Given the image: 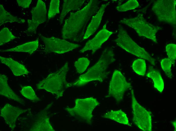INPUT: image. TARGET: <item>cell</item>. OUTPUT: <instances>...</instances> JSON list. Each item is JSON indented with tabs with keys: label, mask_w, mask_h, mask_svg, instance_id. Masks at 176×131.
Here are the masks:
<instances>
[{
	"label": "cell",
	"mask_w": 176,
	"mask_h": 131,
	"mask_svg": "<svg viewBox=\"0 0 176 131\" xmlns=\"http://www.w3.org/2000/svg\"><path fill=\"white\" fill-rule=\"evenodd\" d=\"M99 1L91 0L82 9L71 13L65 20L61 30L64 39L79 42L83 39L86 27L92 16L98 10Z\"/></svg>",
	"instance_id": "1"
},
{
	"label": "cell",
	"mask_w": 176,
	"mask_h": 131,
	"mask_svg": "<svg viewBox=\"0 0 176 131\" xmlns=\"http://www.w3.org/2000/svg\"><path fill=\"white\" fill-rule=\"evenodd\" d=\"M115 60L113 49L111 47H107L103 51L97 63L85 74L81 75L73 85L78 86L83 85L94 80L102 82L108 74L107 70L109 66Z\"/></svg>",
	"instance_id": "2"
},
{
	"label": "cell",
	"mask_w": 176,
	"mask_h": 131,
	"mask_svg": "<svg viewBox=\"0 0 176 131\" xmlns=\"http://www.w3.org/2000/svg\"><path fill=\"white\" fill-rule=\"evenodd\" d=\"M69 70L68 63L67 62L58 70L49 74L38 83L36 85L37 88L44 89L55 94L57 99L62 96L66 89L72 86L66 80Z\"/></svg>",
	"instance_id": "3"
},
{
	"label": "cell",
	"mask_w": 176,
	"mask_h": 131,
	"mask_svg": "<svg viewBox=\"0 0 176 131\" xmlns=\"http://www.w3.org/2000/svg\"><path fill=\"white\" fill-rule=\"evenodd\" d=\"M75 104L74 107H67L65 110L71 116L76 119L82 120L89 124H91L92 112L100 103L95 98L90 97L77 99L75 101Z\"/></svg>",
	"instance_id": "4"
},
{
	"label": "cell",
	"mask_w": 176,
	"mask_h": 131,
	"mask_svg": "<svg viewBox=\"0 0 176 131\" xmlns=\"http://www.w3.org/2000/svg\"><path fill=\"white\" fill-rule=\"evenodd\" d=\"M120 22L134 29L140 36L146 37L157 43L156 33L161 30V28L147 22L141 14H139L135 18H124Z\"/></svg>",
	"instance_id": "5"
},
{
	"label": "cell",
	"mask_w": 176,
	"mask_h": 131,
	"mask_svg": "<svg viewBox=\"0 0 176 131\" xmlns=\"http://www.w3.org/2000/svg\"><path fill=\"white\" fill-rule=\"evenodd\" d=\"M118 31L117 38L115 40L118 46L130 53L147 60L155 65L154 59L144 49L139 46L132 39L122 27L119 26Z\"/></svg>",
	"instance_id": "6"
},
{
	"label": "cell",
	"mask_w": 176,
	"mask_h": 131,
	"mask_svg": "<svg viewBox=\"0 0 176 131\" xmlns=\"http://www.w3.org/2000/svg\"><path fill=\"white\" fill-rule=\"evenodd\" d=\"M175 0H159L155 2L152 10L158 20L172 25L176 23Z\"/></svg>",
	"instance_id": "7"
},
{
	"label": "cell",
	"mask_w": 176,
	"mask_h": 131,
	"mask_svg": "<svg viewBox=\"0 0 176 131\" xmlns=\"http://www.w3.org/2000/svg\"><path fill=\"white\" fill-rule=\"evenodd\" d=\"M133 121L140 129L143 131L152 130L151 113L147 110L138 102L133 89L131 91Z\"/></svg>",
	"instance_id": "8"
},
{
	"label": "cell",
	"mask_w": 176,
	"mask_h": 131,
	"mask_svg": "<svg viewBox=\"0 0 176 131\" xmlns=\"http://www.w3.org/2000/svg\"><path fill=\"white\" fill-rule=\"evenodd\" d=\"M132 87L121 72L115 70L110 81L107 97L112 96L117 102L121 101L125 91Z\"/></svg>",
	"instance_id": "9"
},
{
	"label": "cell",
	"mask_w": 176,
	"mask_h": 131,
	"mask_svg": "<svg viewBox=\"0 0 176 131\" xmlns=\"http://www.w3.org/2000/svg\"><path fill=\"white\" fill-rule=\"evenodd\" d=\"M40 38L45 45V51L47 52L63 53L81 46L79 44L71 43L64 40L54 37L46 38L41 35Z\"/></svg>",
	"instance_id": "10"
},
{
	"label": "cell",
	"mask_w": 176,
	"mask_h": 131,
	"mask_svg": "<svg viewBox=\"0 0 176 131\" xmlns=\"http://www.w3.org/2000/svg\"><path fill=\"white\" fill-rule=\"evenodd\" d=\"M31 12L32 19L28 20L27 33L35 34L39 25L47 20V10L45 3L41 0H38L36 7L32 9Z\"/></svg>",
	"instance_id": "11"
},
{
	"label": "cell",
	"mask_w": 176,
	"mask_h": 131,
	"mask_svg": "<svg viewBox=\"0 0 176 131\" xmlns=\"http://www.w3.org/2000/svg\"><path fill=\"white\" fill-rule=\"evenodd\" d=\"M52 104L48 105L43 110L39 113L32 120L30 131H54L55 130L51 124L49 117L48 115L49 109Z\"/></svg>",
	"instance_id": "12"
},
{
	"label": "cell",
	"mask_w": 176,
	"mask_h": 131,
	"mask_svg": "<svg viewBox=\"0 0 176 131\" xmlns=\"http://www.w3.org/2000/svg\"><path fill=\"white\" fill-rule=\"evenodd\" d=\"M114 33L108 30L105 24L102 29L94 37L88 41L84 46L80 50V53H83L88 50H91L93 53L100 48L102 44L108 40L111 35Z\"/></svg>",
	"instance_id": "13"
},
{
	"label": "cell",
	"mask_w": 176,
	"mask_h": 131,
	"mask_svg": "<svg viewBox=\"0 0 176 131\" xmlns=\"http://www.w3.org/2000/svg\"><path fill=\"white\" fill-rule=\"evenodd\" d=\"M28 110L7 104L1 109L0 116L4 118L6 123L13 130L16 127L17 118L20 114Z\"/></svg>",
	"instance_id": "14"
},
{
	"label": "cell",
	"mask_w": 176,
	"mask_h": 131,
	"mask_svg": "<svg viewBox=\"0 0 176 131\" xmlns=\"http://www.w3.org/2000/svg\"><path fill=\"white\" fill-rule=\"evenodd\" d=\"M8 80V77L6 76L0 74V94L25 106V103L24 100L16 94L9 87Z\"/></svg>",
	"instance_id": "15"
},
{
	"label": "cell",
	"mask_w": 176,
	"mask_h": 131,
	"mask_svg": "<svg viewBox=\"0 0 176 131\" xmlns=\"http://www.w3.org/2000/svg\"><path fill=\"white\" fill-rule=\"evenodd\" d=\"M109 3L102 5L97 14L92 17L85 32L83 40L88 38L97 29L100 24L105 9Z\"/></svg>",
	"instance_id": "16"
},
{
	"label": "cell",
	"mask_w": 176,
	"mask_h": 131,
	"mask_svg": "<svg viewBox=\"0 0 176 131\" xmlns=\"http://www.w3.org/2000/svg\"><path fill=\"white\" fill-rule=\"evenodd\" d=\"M1 62L8 66L14 75L16 76L28 74L29 72L23 65L10 58H7L0 56Z\"/></svg>",
	"instance_id": "17"
},
{
	"label": "cell",
	"mask_w": 176,
	"mask_h": 131,
	"mask_svg": "<svg viewBox=\"0 0 176 131\" xmlns=\"http://www.w3.org/2000/svg\"><path fill=\"white\" fill-rule=\"evenodd\" d=\"M85 0H64L63 3L62 10L59 17V21L62 23L64 19L67 14L72 10H77L82 6Z\"/></svg>",
	"instance_id": "18"
},
{
	"label": "cell",
	"mask_w": 176,
	"mask_h": 131,
	"mask_svg": "<svg viewBox=\"0 0 176 131\" xmlns=\"http://www.w3.org/2000/svg\"><path fill=\"white\" fill-rule=\"evenodd\" d=\"M102 117L111 119L119 123L131 126L126 114L120 110L108 111L104 114Z\"/></svg>",
	"instance_id": "19"
},
{
	"label": "cell",
	"mask_w": 176,
	"mask_h": 131,
	"mask_svg": "<svg viewBox=\"0 0 176 131\" xmlns=\"http://www.w3.org/2000/svg\"><path fill=\"white\" fill-rule=\"evenodd\" d=\"M38 39L17 46L15 48L4 50L2 52H26L30 54H32L38 48Z\"/></svg>",
	"instance_id": "20"
},
{
	"label": "cell",
	"mask_w": 176,
	"mask_h": 131,
	"mask_svg": "<svg viewBox=\"0 0 176 131\" xmlns=\"http://www.w3.org/2000/svg\"><path fill=\"white\" fill-rule=\"evenodd\" d=\"M146 76L151 79L154 82V87L160 92L164 88V83L160 73L151 67L149 68Z\"/></svg>",
	"instance_id": "21"
},
{
	"label": "cell",
	"mask_w": 176,
	"mask_h": 131,
	"mask_svg": "<svg viewBox=\"0 0 176 131\" xmlns=\"http://www.w3.org/2000/svg\"><path fill=\"white\" fill-rule=\"evenodd\" d=\"M25 20L21 18H18L12 15L6 11L3 6L0 4V26L8 22H17L23 24Z\"/></svg>",
	"instance_id": "22"
},
{
	"label": "cell",
	"mask_w": 176,
	"mask_h": 131,
	"mask_svg": "<svg viewBox=\"0 0 176 131\" xmlns=\"http://www.w3.org/2000/svg\"><path fill=\"white\" fill-rule=\"evenodd\" d=\"M20 92L24 96L33 102H37L40 100L30 86H24L20 91Z\"/></svg>",
	"instance_id": "23"
},
{
	"label": "cell",
	"mask_w": 176,
	"mask_h": 131,
	"mask_svg": "<svg viewBox=\"0 0 176 131\" xmlns=\"http://www.w3.org/2000/svg\"><path fill=\"white\" fill-rule=\"evenodd\" d=\"M146 67L145 60L141 58L135 60L132 64V68L134 71L137 74L142 76L145 74Z\"/></svg>",
	"instance_id": "24"
},
{
	"label": "cell",
	"mask_w": 176,
	"mask_h": 131,
	"mask_svg": "<svg viewBox=\"0 0 176 131\" xmlns=\"http://www.w3.org/2000/svg\"><path fill=\"white\" fill-rule=\"evenodd\" d=\"M16 38L7 28H4L0 31V46L10 42Z\"/></svg>",
	"instance_id": "25"
},
{
	"label": "cell",
	"mask_w": 176,
	"mask_h": 131,
	"mask_svg": "<svg viewBox=\"0 0 176 131\" xmlns=\"http://www.w3.org/2000/svg\"><path fill=\"white\" fill-rule=\"evenodd\" d=\"M139 6V3L137 1L130 0L121 5L117 6L116 9L118 11L124 12L134 9Z\"/></svg>",
	"instance_id": "26"
},
{
	"label": "cell",
	"mask_w": 176,
	"mask_h": 131,
	"mask_svg": "<svg viewBox=\"0 0 176 131\" xmlns=\"http://www.w3.org/2000/svg\"><path fill=\"white\" fill-rule=\"evenodd\" d=\"M90 63L88 58L82 57L79 58L75 63V66L77 72L81 74L86 69Z\"/></svg>",
	"instance_id": "27"
},
{
	"label": "cell",
	"mask_w": 176,
	"mask_h": 131,
	"mask_svg": "<svg viewBox=\"0 0 176 131\" xmlns=\"http://www.w3.org/2000/svg\"><path fill=\"white\" fill-rule=\"evenodd\" d=\"M60 1L52 0L48 12V19H50L57 14L59 13Z\"/></svg>",
	"instance_id": "28"
},
{
	"label": "cell",
	"mask_w": 176,
	"mask_h": 131,
	"mask_svg": "<svg viewBox=\"0 0 176 131\" xmlns=\"http://www.w3.org/2000/svg\"><path fill=\"white\" fill-rule=\"evenodd\" d=\"M166 50L168 58L171 63L174 64L176 58V45L174 44H169L166 47Z\"/></svg>",
	"instance_id": "29"
},
{
	"label": "cell",
	"mask_w": 176,
	"mask_h": 131,
	"mask_svg": "<svg viewBox=\"0 0 176 131\" xmlns=\"http://www.w3.org/2000/svg\"><path fill=\"white\" fill-rule=\"evenodd\" d=\"M171 62L169 58L162 59L161 62L162 68L168 77L171 78L172 74L171 71Z\"/></svg>",
	"instance_id": "30"
},
{
	"label": "cell",
	"mask_w": 176,
	"mask_h": 131,
	"mask_svg": "<svg viewBox=\"0 0 176 131\" xmlns=\"http://www.w3.org/2000/svg\"><path fill=\"white\" fill-rule=\"evenodd\" d=\"M17 4L19 6L24 8H28L31 2V0H17Z\"/></svg>",
	"instance_id": "31"
},
{
	"label": "cell",
	"mask_w": 176,
	"mask_h": 131,
	"mask_svg": "<svg viewBox=\"0 0 176 131\" xmlns=\"http://www.w3.org/2000/svg\"><path fill=\"white\" fill-rule=\"evenodd\" d=\"M172 122V124L173 125V126L174 128V130L176 131V121L175 120V121H173L172 122Z\"/></svg>",
	"instance_id": "32"
}]
</instances>
